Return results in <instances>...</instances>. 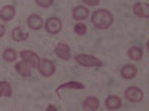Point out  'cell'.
<instances>
[{"label": "cell", "instance_id": "9a60e30c", "mask_svg": "<svg viewBox=\"0 0 149 111\" xmlns=\"http://www.w3.org/2000/svg\"><path fill=\"white\" fill-rule=\"evenodd\" d=\"M122 102L119 99V96L116 95H112V96H107V99H106V108L107 110H118L121 108Z\"/></svg>", "mask_w": 149, "mask_h": 111}, {"label": "cell", "instance_id": "d6986e66", "mask_svg": "<svg viewBox=\"0 0 149 111\" xmlns=\"http://www.w3.org/2000/svg\"><path fill=\"white\" fill-rule=\"evenodd\" d=\"M17 56H18V53L14 51V49H10V47H8V49L3 51V59L6 61V62H15Z\"/></svg>", "mask_w": 149, "mask_h": 111}, {"label": "cell", "instance_id": "e0dca14e", "mask_svg": "<svg viewBox=\"0 0 149 111\" xmlns=\"http://www.w3.org/2000/svg\"><path fill=\"white\" fill-rule=\"evenodd\" d=\"M128 56H130V59H133V61H140L142 56H143L142 47H139V46L130 47V49H128Z\"/></svg>", "mask_w": 149, "mask_h": 111}, {"label": "cell", "instance_id": "5b68a950", "mask_svg": "<svg viewBox=\"0 0 149 111\" xmlns=\"http://www.w3.org/2000/svg\"><path fill=\"white\" fill-rule=\"evenodd\" d=\"M43 25H45V28H46V31H48L49 34H58V33L61 31V28H63V24H61V21H60L58 18H55V16L48 18V21L43 24Z\"/></svg>", "mask_w": 149, "mask_h": 111}, {"label": "cell", "instance_id": "30bf717a", "mask_svg": "<svg viewBox=\"0 0 149 111\" xmlns=\"http://www.w3.org/2000/svg\"><path fill=\"white\" fill-rule=\"evenodd\" d=\"M98 107H100V101L95 96H88L82 104V108L85 111H95V110H98Z\"/></svg>", "mask_w": 149, "mask_h": 111}, {"label": "cell", "instance_id": "2e32d148", "mask_svg": "<svg viewBox=\"0 0 149 111\" xmlns=\"http://www.w3.org/2000/svg\"><path fill=\"white\" fill-rule=\"evenodd\" d=\"M85 86L79 82H67V83H63V84H60L58 88H57V93H60V90H63V89H84Z\"/></svg>", "mask_w": 149, "mask_h": 111}, {"label": "cell", "instance_id": "44dd1931", "mask_svg": "<svg viewBox=\"0 0 149 111\" xmlns=\"http://www.w3.org/2000/svg\"><path fill=\"white\" fill-rule=\"evenodd\" d=\"M74 33H76L78 36H84L86 33V25L85 24H81V21H79V24L74 25Z\"/></svg>", "mask_w": 149, "mask_h": 111}, {"label": "cell", "instance_id": "3957f363", "mask_svg": "<svg viewBox=\"0 0 149 111\" xmlns=\"http://www.w3.org/2000/svg\"><path fill=\"white\" fill-rule=\"evenodd\" d=\"M39 71L43 77H51L52 74L55 73V65L52 61H49L48 58H40V62H39Z\"/></svg>", "mask_w": 149, "mask_h": 111}, {"label": "cell", "instance_id": "277c9868", "mask_svg": "<svg viewBox=\"0 0 149 111\" xmlns=\"http://www.w3.org/2000/svg\"><path fill=\"white\" fill-rule=\"evenodd\" d=\"M124 95H125V98L130 102H140V101H143V98H145L143 90L139 89V88H136V86H130V88H127Z\"/></svg>", "mask_w": 149, "mask_h": 111}, {"label": "cell", "instance_id": "8992f818", "mask_svg": "<svg viewBox=\"0 0 149 111\" xmlns=\"http://www.w3.org/2000/svg\"><path fill=\"white\" fill-rule=\"evenodd\" d=\"M19 55H21V58H22L24 62H27L31 68H37V67H39L40 58L37 56L34 52H31V51H22Z\"/></svg>", "mask_w": 149, "mask_h": 111}, {"label": "cell", "instance_id": "6da1fadb", "mask_svg": "<svg viewBox=\"0 0 149 111\" xmlns=\"http://www.w3.org/2000/svg\"><path fill=\"white\" fill-rule=\"evenodd\" d=\"M91 22L98 30H107L113 22V15L106 9H98L91 15Z\"/></svg>", "mask_w": 149, "mask_h": 111}, {"label": "cell", "instance_id": "cb8c5ba5", "mask_svg": "<svg viewBox=\"0 0 149 111\" xmlns=\"http://www.w3.org/2000/svg\"><path fill=\"white\" fill-rule=\"evenodd\" d=\"M5 33H6L5 25H3V24H0V37H3V36H5Z\"/></svg>", "mask_w": 149, "mask_h": 111}, {"label": "cell", "instance_id": "ac0fdd59", "mask_svg": "<svg viewBox=\"0 0 149 111\" xmlns=\"http://www.w3.org/2000/svg\"><path fill=\"white\" fill-rule=\"evenodd\" d=\"M29 37L27 33H24L21 30V27H15L14 30H12V39H14L15 42H24Z\"/></svg>", "mask_w": 149, "mask_h": 111}, {"label": "cell", "instance_id": "5bb4252c", "mask_svg": "<svg viewBox=\"0 0 149 111\" xmlns=\"http://www.w3.org/2000/svg\"><path fill=\"white\" fill-rule=\"evenodd\" d=\"M15 71L19 74V76H24V77H30L31 76V67L27 62H24V61L15 64Z\"/></svg>", "mask_w": 149, "mask_h": 111}, {"label": "cell", "instance_id": "603a6c76", "mask_svg": "<svg viewBox=\"0 0 149 111\" xmlns=\"http://www.w3.org/2000/svg\"><path fill=\"white\" fill-rule=\"evenodd\" d=\"M84 3L88 5V6H97L100 3V0H84Z\"/></svg>", "mask_w": 149, "mask_h": 111}, {"label": "cell", "instance_id": "ba28073f", "mask_svg": "<svg viewBox=\"0 0 149 111\" xmlns=\"http://www.w3.org/2000/svg\"><path fill=\"white\" fill-rule=\"evenodd\" d=\"M55 55H57L60 59H63V61L70 59V47H69V45H66V43H58V45L55 46Z\"/></svg>", "mask_w": 149, "mask_h": 111}, {"label": "cell", "instance_id": "4fadbf2b", "mask_svg": "<svg viewBox=\"0 0 149 111\" xmlns=\"http://www.w3.org/2000/svg\"><path fill=\"white\" fill-rule=\"evenodd\" d=\"M15 16V8L14 6H3L2 9H0V19L2 21H10V19H14Z\"/></svg>", "mask_w": 149, "mask_h": 111}, {"label": "cell", "instance_id": "9c48e42d", "mask_svg": "<svg viewBox=\"0 0 149 111\" xmlns=\"http://www.w3.org/2000/svg\"><path fill=\"white\" fill-rule=\"evenodd\" d=\"M27 25H29V28L37 31V30H40V28L43 27V21H42V18H40L39 15L33 14V15H30V16L27 18Z\"/></svg>", "mask_w": 149, "mask_h": 111}, {"label": "cell", "instance_id": "8fae6325", "mask_svg": "<svg viewBox=\"0 0 149 111\" xmlns=\"http://www.w3.org/2000/svg\"><path fill=\"white\" fill-rule=\"evenodd\" d=\"M72 15H73V18L76 19V21H85L86 18L90 16V10L86 9V8H84V6H76V8L73 9Z\"/></svg>", "mask_w": 149, "mask_h": 111}, {"label": "cell", "instance_id": "ffe728a7", "mask_svg": "<svg viewBox=\"0 0 149 111\" xmlns=\"http://www.w3.org/2000/svg\"><path fill=\"white\" fill-rule=\"evenodd\" d=\"M0 96H12V88L8 82H0Z\"/></svg>", "mask_w": 149, "mask_h": 111}, {"label": "cell", "instance_id": "7402d4cb", "mask_svg": "<svg viewBox=\"0 0 149 111\" xmlns=\"http://www.w3.org/2000/svg\"><path fill=\"white\" fill-rule=\"evenodd\" d=\"M54 3V0H36V5L40 8H49Z\"/></svg>", "mask_w": 149, "mask_h": 111}, {"label": "cell", "instance_id": "7c38bea8", "mask_svg": "<svg viewBox=\"0 0 149 111\" xmlns=\"http://www.w3.org/2000/svg\"><path fill=\"white\" fill-rule=\"evenodd\" d=\"M136 74H137V68L131 64H127L121 68V76L122 79H127V80H131L136 77Z\"/></svg>", "mask_w": 149, "mask_h": 111}, {"label": "cell", "instance_id": "d4e9b609", "mask_svg": "<svg viewBox=\"0 0 149 111\" xmlns=\"http://www.w3.org/2000/svg\"><path fill=\"white\" fill-rule=\"evenodd\" d=\"M46 111H58V108H57L55 105H49V107L46 108Z\"/></svg>", "mask_w": 149, "mask_h": 111}, {"label": "cell", "instance_id": "7a4b0ae2", "mask_svg": "<svg viewBox=\"0 0 149 111\" xmlns=\"http://www.w3.org/2000/svg\"><path fill=\"white\" fill-rule=\"evenodd\" d=\"M76 62L82 67H86V68H93V67H102L103 62L98 58L93 56V55H88V53H78L74 56Z\"/></svg>", "mask_w": 149, "mask_h": 111}, {"label": "cell", "instance_id": "52a82bcc", "mask_svg": "<svg viewBox=\"0 0 149 111\" xmlns=\"http://www.w3.org/2000/svg\"><path fill=\"white\" fill-rule=\"evenodd\" d=\"M133 12L136 14V16H139V18H145V19L149 18V6H148V3H142V2L134 3Z\"/></svg>", "mask_w": 149, "mask_h": 111}]
</instances>
